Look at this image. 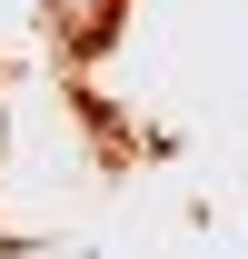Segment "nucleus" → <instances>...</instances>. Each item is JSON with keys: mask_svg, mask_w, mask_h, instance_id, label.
<instances>
[]
</instances>
